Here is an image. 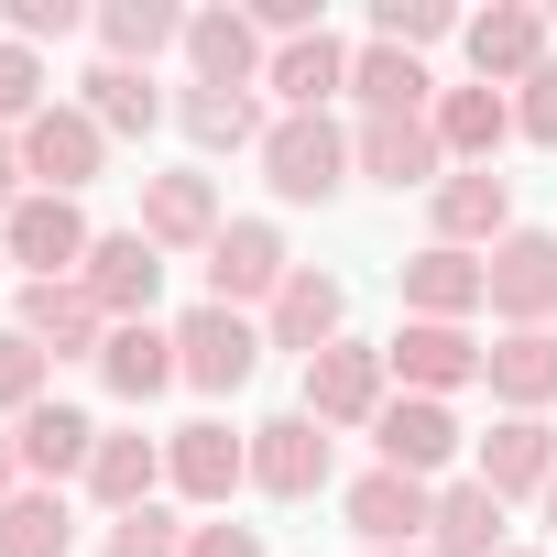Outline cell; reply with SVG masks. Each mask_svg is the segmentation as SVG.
Here are the masks:
<instances>
[{"label":"cell","instance_id":"cell-1","mask_svg":"<svg viewBox=\"0 0 557 557\" xmlns=\"http://www.w3.org/2000/svg\"><path fill=\"white\" fill-rule=\"evenodd\" d=\"M262 186L285 197V208H329V197L350 186V132H339L329 110L273 121V132H262Z\"/></svg>","mask_w":557,"mask_h":557},{"label":"cell","instance_id":"cell-2","mask_svg":"<svg viewBox=\"0 0 557 557\" xmlns=\"http://www.w3.org/2000/svg\"><path fill=\"white\" fill-rule=\"evenodd\" d=\"M262 350H273V339H262L240 307H186V318H175V372H186L197 394H240V383L262 372Z\"/></svg>","mask_w":557,"mask_h":557},{"label":"cell","instance_id":"cell-3","mask_svg":"<svg viewBox=\"0 0 557 557\" xmlns=\"http://www.w3.org/2000/svg\"><path fill=\"white\" fill-rule=\"evenodd\" d=\"M99 164H110V132L88 121V110H34L23 121V175H34V197H77V186H99Z\"/></svg>","mask_w":557,"mask_h":557},{"label":"cell","instance_id":"cell-4","mask_svg":"<svg viewBox=\"0 0 557 557\" xmlns=\"http://www.w3.org/2000/svg\"><path fill=\"white\" fill-rule=\"evenodd\" d=\"M481 285H492V318L513 329H546L557 318V230H513L481 251Z\"/></svg>","mask_w":557,"mask_h":557},{"label":"cell","instance_id":"cell-5","mask_svg":"<svg viewBox=\"0 0 557 557\" xmlns=\"http://www.w3.org/2000/svg\"><path fill=\"white\" fill-rule=\"evenodd\" d=\"M0 251H12L34 285H66V273H88V219H77V197H23L12 219H0Z\"/></svg>","mask_w":557,"mask_h":557},{"label":"cell","instance_id":"cell-6","mask_svg":"<svg viewBox=\"0 0 557 557\" xmlns=\"http://www.w3.org/2000/svg\"><path fill=\"white\" fill-rule=\"evenodd\" d=\"M285 240H273L262 219H230L219 240H208V307H273L285 296Z\"/></svg>","mask_w":557,"mask_h":557},{"label":"cell","instance_id":"cell-7","mask_svg":"<svg viewBox=\"0 0 557 557\" xmlns=\"http://www.w3.org/2000/svg\"><path fill=\"white\" fill-rule=\"evenodd\" d=\"M77 285L99 296V318H110V329H132V318H153V296H164V251H153L143 230H110V240L88 251Z\"/></svg>","mask_w":557,"mask_h":557},{"label":"cell","instance_id":"cell-8","mask_svg":"<svg viewBox=\"0 0 557 557\" xmlns=\"http://www.w3.org/2000/svg\"><path fill=\"white\" fill-rule=\"evenodd\" d=\"M251 492H273V503L329 492V426H318V416H273V426H251Z\"/></svg>","mask_w":557,"mask_h":557},{"label":"cell","instance_id":"cell-9","mask_svg":"<svg viewBox=\"0 0 557 557\" xmlns=\"http://www.w3.org/2000/svg\"><path fill=\"white\" fill-rule=\"evenodd\" d=\"M339 318H350V296H339V273L296 262V273H285V296L262 307V339H273V350H307V361H318V350H339Z\"/></svg>","mask_w":557,"mask_h":557},{"label":"cell","instance_id":"cell-10","mask_svg":"<svg viewBox=\"0 0 557 557\" xmlns=\"http://www.w3.org/2000/svg\"><path fill=\"white\" fill-rule=\"evenodd\" d=\"M383 361H394L416 394H459V383H481V361H492V350H481L470 329H448V318H405V329L383 339Z\"/></svg>","mask_w":557,"mask_h":557},{"label":"cell","instance_id":"cell-11","mask_svg":"<svg viewBox=\"0 0 557 557\" xmlns=\"http://www.w3.org/2000/svg\"><path fill=\"white\" fill-rule=\"evenodd\" d=\"M383 372H394V361L361 350V339L318 350V361H307V416H318V426H372V416H383Z\"/></svg>","mask_w":557,"mask_h":557},{"label":"cell","instance_id":"cell-12","mask_svg":"<svg viewBox=\"0 0 557 557\" xmlns=\"http://www.w3.org/2000/svg\"><path fill=\"white\" fill-rule=\"evenodd\" d=\"M372 448H383V470L426 481V470H448V459H459V416H448L437 394H394V405L372 416Z\"/></svg>","mask_w":557,"mask_h":557},{"label":"cell","instance_id":"cell-13","mask_svg":"<svg viewBox=\"0 0 557 557\" xmlns=\"http://www.w3.org/2000/svg\"><path fill=\"white\" fill-rule=\"evenodd\" d=\"M164 481H175L186 503H230V492L251 481V437H230L219 416H197V426L164 437Z\"/></svg>","mask_w":557,"mask_h":557},{"label":"cell","instance_id":"cell-14","mask_svg":"<svg viewBox=\"0 0 557 557\" xmlns=\"http://www.w3.org/2000/svg\"><path fill=\"white\" fill-rule=\"evenodd\" d=\"M339 513H350V535L383 557V546H416V535L437 524V492H426V481H405V470H361Z\"/></svg>","mask_w":557,"mask_h":557},{"label":"cell","instance_id":"cell-15","mask_svg":"<svg viewBox=\"0 0 557 557\" xmlns=\"http://www.w3.org/2000/svg\"><path fill=\"white\" fill-rule=\"evenodd\" d=\"M23 339L45 350V361H99V339H110V318H99V296L77 285H23Z\"/></svg>","mask_w":557,"mask_h":557},{"label":"cell","instance_id":"cell-16","mask_svg":"<svg viewBox=\"0 0 557 557\" xmlns=\"http://www.w3.org/2000/svg\"><path fill=\"white\" fill-rule=\"evenodd\" d=\"M405 318H448V329H470V307H492V285H481V251H448V240H426L405 273Z\"/></svg>","mask_w":557,"mask_h":557},{"label":"cell","instance_id":"cell-17","mask_svg":"<svg viewBox=\"0 0 557 557\" xmlns=\"http://www.w3.org/2000/svg\"><path fill=\"white\" fill-rule=\"evenodd\" d=\"M230 219H219V186L208 175H143V240L153 251H208Z\"/></svg>","mask_w":557,"mask_h":557},{"label":"cell","instance_id":"cell-18","mask_svg":"<svg viewBox=\"0 0 557 557\" xmlns=\"http://www.w3.org/2000/svg\"><path fill=\"white\" fill-rule=\"evenodd\" d=\"M12 448H23V470H34L45 492H66V481H88V459H99V426H88L77 405H55V394H45V405L12 426Z\"/></svg>","mask_w":557,"mask_h":557},{"label":"cell","instance_id":"cell-19","mask_svg":"<svg viewBox=\"0 0 557 557\" xmlns=\"http://www.w3.org/2000/svg\"><path fill=\"white\" fill-rule=\"evenodd\" d=\"M186 66H197V88H262V34H251V12H186Z\"/></svg>","mask_w":557,"mask_h":557},{"label":"cell","instance_id":"cell-20","mask_svg":"<svg viewBox=\"0 0 557 557\" xmlns=\"http://www.w3.org/2000/svg\"><path fill=\"white\" fill-rule=\"evenodd\" d=\"M437 240H448V251H470V240H513V186H503L492 164L437 175Z\"/></svg>","mask_w":557,"mask_h":557},{"label":"cell","instance_id":"cell-21","mask_svg":"<svg viewBox=\"0 0 557 557\" xmlns=\"http://www.w3.org/2000/svg\"><path fill=\"white\" fill-rule=\"evenodd\" d=\"M262 88L285 99V121H307V110H329V99L350 88V45H339V34H307V45H273Z\"/></svg>","mask_w":557,"mask_h":557},{"label":"cell","instance_id":"cell-22","mask_svg":"<svg viewBox=\"0 0 557 557\" xmlns=\"http://www.w3.org/2000/svg\"><path fill=\"white\" fill-rule=\"evenodd\" d=\"M350 164L383 175V186H426V197H437V164H448V153H437V121H361V132H350Z\"/></svg>","mask_w":557,"mask_h":557},{"label":"cell","instance_id":"cell-23","mask_svg":"<svg viewBox=\"0 0 557 557\" xmlns=\"http://www.w3.org/2000/svg\"><path fill=\"white\" fill-rule=\"evenodd\" d=\"M470 481H492L503 503H513V492H546V481H557V426H546V416H503V426L481 437V470H470Z\"/></svg>","mask_w":557,"mask_h":557},{"label":"cell","instance_id":"cell-24","mask_svg":"<svg viewBox=\"0 0 557 557\" xmlns=\"http://www.w3.org/2000/svg\"><path fill=\"white\" fill-rule=\"evenodd\" d=\"M470 66H481V88H492V77L524 88V77L546 66V12H524V0H492V12L470 23Z\"/></svg>","mask_w":557,"mask_h":557},{"label":"cell","instance_id":"cell-25","mask_svg":"<svg viewBox=\"0 0 557 557\" xmlns=\"http://www.w3.org/2000/svg\"><path fill=\"white\" fill-rule=\"evenodd\" d=\"M437 153H459V164H492L503 143H513V99L503 88H437Z\"/></svg>","mask_w":557,"mask_h":557},{"label":"cell","instance_id":"cell-26","mask_svg":"<svg viewBox=\"0 0 557 557\" xmlns=\"http://www.w3.org/2000/svg\"><path fill=\"white\" fill-rule=\"evenodd\" d=\"M99 383H110V394H132V405H153L164 383H186V372H175V329H153V318L110 329V339H99Z\"/></svg>","mask_w":557,"mask_h":557},{"label":"cell","instance_id":"cell-27","mask_svg":"<svg viewBox=\"0 0 557 557\" xmlns=\"http://www.w3.org/2000/svg\"><path fill=\"white\" fill-rule=\"evenodd\" d=\"M481 383H492L513 416L557 405V329H503V339H492V361H481Z\"/></svg>","mask_w":557,"mask_h":557},{"label":"cell","instance_id":"cell-28","mask_svg":"<svg viewBox=\"0 0 557 557\" xmlns=\"http://www.w3.org/2000/svg\"><path fill=\"white\" fill-rule=\"evenodd\" d=\"M153 481H164V437H143V426L99 437V459H88V492L110 503V524H121V513H143V503H153Z\"/></svg>","mask_w":557,"mask_h":557},{"label":"cell","instance_id":"cell-29","mask_svg":"<svg viewBox=\"0 0 557 557\" xmlns=\"http://www.w3.org/2000/svg\"><path fill=\"white\" fill-rule=\"evenodd\" d=\"M426 557H503V492L492 481H448L437 524H426Z\"/></svg>","mask_w":557,"mask_h":557},{"label":"cell","instance_id":"cell-30","mask_svg":"<svg viewBox=\"0 0 557 557\" xmlns=\"http://www.w3.org/2000/svg\"><path fill=\"white\" fill-rule=\"evenodd\" d=\"M350 99H361L372 121H426V66H416L405 45H361V55H350Z\"/></svg>","mask_w":557,"mask_h":557},{"label":"cell","instance_id":"cell-31","mask_svg":"<svg viewBox=\"0 0 557 557\" xmlns=\"http://www.w3.org/2000/svg\"><path fill=\"white\" fill-rule=\"evenodd\" d=\"M66 546H77V513H66V492L23 481L12 503H0V557H66Z\"/></svg>","mask_w":557,"mask_h":557},{"label":"cell","instance_id":"cell-32","mask_svg":"<svg viewBox=\"0 0 557 557\" xmlns=\"http://www.w3.org/2000/svg\"><path fill=\"white\" fill-rule=\"evenodd\" d=\"M99 45H110V66H153L164 45H186V12H175V0H110Z\"/></svg>","mask_w":557,"mask_h":557},{"label":"cell","instance_id":"cell-33","mask_svg":"<svg viewBox=\"0 0 557 557\" xmlns=\"http://www.w3.org/2000/svg\"><path fill=\"white\" fill-rule=\"evenodd\" d=\"M77 88H88L77 110H88L99 132H153V121H164V99H153V77H143V66H110V55H99Z\"/></svg>","mask_w":557,"mask_h":557},{"label":"cell","instance_id":"cell-34","mask_svg":"<svg viewBox=\"0 0 557 557\" xmlns=\"http://www.w3.org/2000/svg\"><path fill=\"white\" fill-rule=\"evenodd\" d=\"M175 121H186L208 153H240V143H262V132H273V121L251 110V88H186V99H175Z\"/></svg>","mask_w":557,"mask_h":557},{"label":"cell","instance_id":"cell-35","mask_svg":"<svg viewBox=\"0 0 557 557\" xmlns=\"http://www.w3.org/2000/svg\"><path fill=\"white\" fill-rule=\"evenodd\" d=\"M34 405H45V350H34L23 329H0V416H12V426H23Z\"/></svg>","mask_w":557,"mask_h":557},{"label":"cell","instance_id":"cell-36","mask_svg":"<svg viewBox=\"0 0 557 557\" xmlns=\"http://www.w3.org/2000/svg\"><path fill=\"white\" fill-rule=\"evenodd\" d=\"M448 23H459L448 0H383V12H372V45H405V55H416V45H437Z\"/></svg>","mask_w":557,"mask_h":557},{"label":"cell","instance_id":"cell-37","mask_svg":"<svg viewBox=\"0 0 557 557\" xmlns=\"http://www.w3.org/2000/svg\"><path fill=\"white\" fill-rule=\"evenodd\" d=\"M110 557H186V524H175L164 503H143V513L110 524Z\"/></svg>","mask_w":557,"mask_h":557},{"label":"cell","instance_id":"cell-38","mask_svg":"<svg viewBox=\"0 0 557 557\" xmlns=\"http://www.w3.org/2000/svg\"><path fill=\"white\" fill-rule=\"evenodd\" d=\"M34 110H45V66H34V45H0V132L34 121Z\"/></svg>","mask_w":557,"mask_h":557},{"label":"cell","instance_id":"cell-39","mask_svg":"<svg viewBox=\"0 0 557 557\" xmlns=\"http://www.w3.org/2000/svg\"><path fill=\"white\" fill-rule=\"evenodd\" d=\"M513 132H524V143H557V55L524 77V99H513Z\"/></svg>","mask_w":557,"mask_h":557},{"label":"cell","instance_id":"cell-40","mask_svg":"<svg viewBox=\"0 0 557 557\" xmlns=\"http://www.w3.org/2000/svg\"><path fill=\"white\" fill-rule=\"evenodd\" d=\"M12 34L23 45H66L77 34V0H12Z\"/></svg>","mask_w":557,"mask_h":557},{"label":"cell","instance_id":"cell-41","mask_svg":"<svg viewBox=\"0 0 557 557\" xmlns=\"http://www.w3.org/2000/svg\"><path fill=\"white\" fill-rule=\"evenodd\" d=\"M186 557H262L251 524H186Z\"/></svg>","mask_w":557,"mask_h":557},{"label":"cell","instance_id":"cell-42","mask_svg":"<svg viewBox=\"0 0 557 557\" xmlns=\"http://www.w3.org/2000/svg\"><path fill=\"white\" fill-rule=\"evenodd\" d=\"M23 208V132H0V219Z\"/></svg>","mask_w":557,"mask_h":557},{"label":"cell","instance_id":"cell-43","mask_svg":"<svg viewBox=\"0 0 557 557\" xmlns=\"http://www.w3.org/2000/svg\"><path fill=\"white\" fill-rule=\"evenodd\" d=\"M12 492H23V448H12V437H0V503H12Z\"/></svg>","mask_w":557,"mask_h":557},{"label":"cell","instance_id":"cell-44","mask_svg":"<svg viewBox=\"0 0 557 557\" xmlns=\"http://www.w3.org/2000/svg\"><path fill=\"white\" fill-rule=\"evenodd\" d=\"M383 557H426V546H383Z\"/></svg>","mask_w":557,"mask_h":557},{"label":"cell","instance_id":"cell-45","mask_svg":"<svg viewBox=\"0 0 557 557\" xmlns=\"http://www.w3.org/2000/svg\"><path fill=\"white\" fill-rule=\"evenodd\" d=\"M546 524H557V481H546Z\"/></svg>","mask_w":557,"mask_h":557},{"label":"cell","instance_id":"cell-46","mask_svg":"<svg viewBox=\"0 0 557 557\" xmlns=\"http://www.w3.org/2000/svg\"><path fill=\"white\" fill-rule=\"evenodd\" d=\"M503 557H524V546H503Z\"/></svg>","mask_w":557,"mask_h":557},{"label":"cell","instance_id":"cell-47","mask_svg":"<svg viewBox=\"0 0 557 557\" xmlns=\"http://www.w3.org/2000/svg\"><path fill=\"white\" fill-rule=\"evenodd\" d=\"M0 262H12V251H0Z\"/></svg>","mask_w":557,"mask_h":557}]
</instances>
